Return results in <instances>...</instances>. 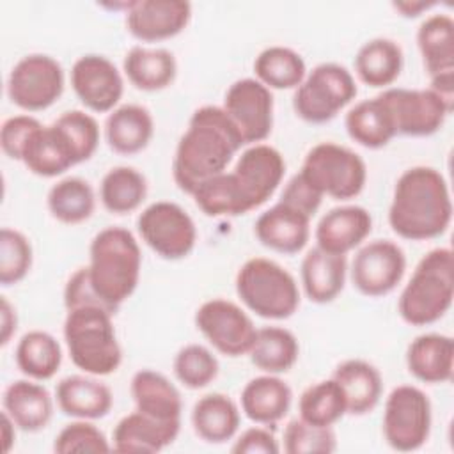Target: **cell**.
<instances>
[{"instance_id": "ee69618b", "label": "cell", "mask_w": 454, "mask_h": 454, "mask_svg": "<svg viewBox=\"0 0 454 454\" xmlns=\"http://www.w3.org/2000/svg\"><path fill=\"white\" fill-rule=\"evenodd\" d=\"M172 369L183 387L190 390H200L216 380L220 364L213 351L206 346L186 344L176 353Z\"/></svg>"}, {"instance_id": "e575fe53", "label": "cell", "mask_w": 454, "mask_h": 454, "mask_svg": "<svg viewBox=\"0 0 454 454\" xmlns=\"http://www.w3.org/2000/svg\"><path fill=\"white\" fill-rule=\"evenodd\" d=\"M417 46L429 78L454 73V20L449 14L427 16L417 28Z\"/></svg>"}, {"instance_id": "c3c4849f", "label": "cell", "mask_w": 454, "mask_h": 454, "mask_svg": "<svg viewBox=\"0 0 454 454\" xmlns=\"http://www.w3.org/2000/svg\"><path fill=\"white\" fill-rule=\"evenodd\" d=\"M41 126V121L34 115L21 114L12 115L4 121L0 128V145L7 158L21 161L23 149L30 138V135Z\"/></svg>"}, {"instance_id": "f546056e", "label": "cell", "mask_w": 454, "mask_h": 454, "mask_svg": "<svg viewBox=\"0 0 454 454\" xmlns=\"http://www.w3.org/2000/svg\"><path fill=\"white\" fill-rule=\"evenodd\" d=\"M122 71L135 89L156 92L174 83L177 60L167 48H147L137 44L126 51Z\"/></svg>"}, {"instance_id": "60d3db41", "label": "cell", "mask_w": 454, "mask_h": 454, "mask_svg": "<svg viewBox=\"0 0 454 454\" xmlns=\"http://www.w3.org/2000/svg\"><path fill=\"white\" fill-rule=\"evenodd\" d=\"M255 78L270 90L296 89L307 76V66L303 57L282 44L264 48L254 60Z\"/></svg>"}, {"instance_id": "836d02e7", "label": "cell", "mask_w": 454, "mask_h": 454, "mask_svg": "<svg viewBox=\"0 0 454 454\" xmlns=\"http://www.w3.org/2000/svg\"><path fill=\"white\" fill-rule=\"evenodd\" d=\"M21 163L41 177H57L74 167L73 154L53 122L48 126L41 124L30 135L21 154Z\"/></svg>"}, {"instance_id": "484cf974", "label": "cell", "mask_w": 454, "mask_h": 454, "mask_svg": "<svg viewBox=\"0 0 454 454\" xmlns=\"http://www.w3.org/2000/svg\"><path fill=\"white\" fill-rule=\"evenodd\" d=\"M348 275V257L330 254L319 247L310 248L300 266L301 287L314 303H330L344 289Z\"/></svg>"}, {"instance_id": "4316f807", "label": "cell", "mask_w": 454, "mask_h": 454, "mask_svg": "<svg viewBox=\"0 0 454 454\" xmlns=\"http://www.w3.org/2000/svg\"><path fill=\"white\" fill-rule=\"evenodd\" d=\"M129 390L138 411L160 422L181 424L183 399L165 374L153 369H140L133 374Z\"/></svg>"}, {"instance_id": "f5cc1de1", "label": "cell", "mask_w": 454, "mask_h": 454, "mask_svg": "<svg viewBox=\"0 0 454 454\" xmlns=\"http://www.w3.org/2000/svg\"><path fill=\"white\" fill-rule=\"evenodd\" d=\"M429 89L452 110L454 108V73H443L429 78Z\"/></svg>"}, {"instance_id": "4fadbf2b", "label": "cell", "mask_w": 454, "mask_h": 454, "mask_svg": "<svg viewBox=\"0 0 454 454\" xmlns=\"http://www.w3.org/2000/svg\"><path fill=\"white\" fill-rule=\"evenodd\" d=\"M406 271L404 250L390 239H372L358 248L349 275L355 289L367 298L392 293Z\"/></svg>"}, {"instance_id": "ac0fdd59", "label": "cell", "mask_w": 454, "mask_h": 454, "mask_svg": "<svg viewBox=\"0 0 454 454\" xmlns=\"http://www.w3.org/2000/svg\"><path fill=\"white\" fill-rule=\"evenodd\" d=\"M192 20L186 0H135L126 12L128 32L142 43H158L181 34Z\"/></svg>"}, {"instance_id": "e0dca14e", "label": "cell", "mask_w": 454, "mask_h": 454, "mask_svg": "<svg viewBox=\"0 0 454 454\" xmlns=\"http://www.w3.org/2000/svg\"><path fill=\"white\" fill-rule=\"evenodd\" d=\"M239 181L254 209L262 206L278 188L286 174V160L270 144H252L238 158L231 170Z\"/></svg>"}, {"instance_id": "7dc6e473", "label": "cell", "mask_w": 454, "mask_h": 454, "mask_svg": "<svg viewBox=\"0 0 454 454\" xmlns=\"http://www.w3.org/2000/svg\"><path fill=\"white\" fill-rule=\"evenodd\" d=\"M53 450L59 454L73 452H110L112 443L105 433L92 424V420L74 419V422L66 424L53 442Z\"/></svg>"}, {"instance_id": "5b68a950", "label": "cell", "mask_w": 454, "mask_h": 454, "mask_svg": "<svg viewBox=\"0 0 454 454\" xmlns=\"http://www.w3.org/2000/svg\"><path fill=\"white\" fill-rule=\"evenodd\" d=\"M114 314L99 305L69 309L64 340L71 362L92 376H108L121 367L122 349L114 328Z\"/></svg>"}, {"instance_id": "2e32d148", "label": "cell", "mask_w": 454, "mask_h": 454, "mask_svg": "<svg viewBox=\"0 0 454 454\" xmlns=\"http://www.w3.org/2000/svg\"><path fill=\"white\" fill-rule=\"evenodd\" d=\"M71 87L85 108L110 114L122 98L124 80L108 57L87 53L78 57L71 67Z\"/></svg>"}, {"instance_id": "83f0119b", "label": "cell", "mask_w": 454, "mask_h": 454, "mask_svg": "<svg viewBox=\"0 0 454 454\" xmlns=\"http://www.w3.org/2000/svg\"><path fill=\"white\" fill-rule=\"evenodd\" d=\"M154 135V119L151 112L135 103L119 105L105 121V140L108 147L124 156L144 151Z\"/></svg>"}, {"instance_id": "52a82bcc", "label": "cell", "mask_w": 454, "mask_h": 454, "mask_svg": "<svg viewBox=\"0 0 454 454\" xmlns=\"http://www.w3.org/2000/svg\"><path fill=\"white\" fill-rule=\"evenodd\" d=\"M301 176L317 190L337 200H349L362 193L367 181V165L353 149L321 142L310 147L303 158Z\"/></svg>"}, {"instance_id": "603a6c76", "label": "cell", "mask_w": 454, "mask_h": 454, "mask_svg": "<svg viewBox=\"0 0 454 454\" xmlns=\"http://www.w3.org/2000/svg\"><path fill=\"white\" fill-rule=\"evenodd\" d=\"M406 367L422 383H449L454 372L452 337L436 332L417 335L406 348Z\"/></svg>"}, {"instance_id": "d4e9b609", "label": "cell", "mask_w": 454, "mask_h": 454, "mask_svg": "<svg viewBox=\"0 0 454 454\" xmlns=\"http://www.w3.org/2000/svg\"><path fill=\"white\" fill-rule=\"evenodd\" d=\"M241 411L259 426L280 422L293 403L291 387L277 374H261L248 380L241 390Z\"/></svg>"}, {"instance_id": "ffe728a7", "label": "cell", "mask_w": 454, "mask_h": 454, "mask_svg": "<svg viewBox=\"0 0 454 454\" xmlns=\"http://www.w3.org/2000/svg\"><path fill=\"white\" fill-rule=\"evenodd\" d=\"M254 232L266 248L293 255L301 252L309 243L310 218L287 204L277 202L257 216Z\"/></svg>"}, {"instance_id": "7a4b0ae2", "label": "cell", "mask_w": 454, "mask_h": 454, "mask_svg": "<svg viewBox=\"0 0 454 454\" xmlns=\"http://www.w3.org/2000/svg\"><path fill=\"white\" fill-rule=\"evenodd\" d=\"M450 220V192L440 170L415 165L397 177L388 206V225L399 238L410 241L440 238Z\"/></svg>"}, {"instance_id": "8992f818", "label": "cell", "mask_w": 454, "mask_h": 454, "mask_svg": "<svg viewBox=\"0 0 454 454\" xmlns=\"http://www.w3.org/2000/svg\"><path fill=\"white\" fill-rule=\"evenodd\" d=\"M236 294L262 319H287L300 307L296 278L268 257H252L241 264L236 273Z\"/></svg>"}, {"instance_id": "f35d334b", "label": "cell", "mask_w": 454, "mask_h": 454, "mask_svg": "<svg viewBox=\"0 0 454 454\" xmlns=\"http://www.w3.org/2000/svg\"><path fill=\"white\" fill-rule=\"evenodd\" d=\"M46 206L55 220L76 225L92 216L96 209V193L87 179L67 176L59 179L48 190Z\"/></svg>"}, {"instance_id": "d590c367", "label": "cell", "mask_w": 454, "mask_h": 454, "mask_svg": "<svg viewBox=\"0 0 454 454\" xmlns=\"http://www.w3.org/2000/svg\"><path fill=\"white\" fill-rule=\"evenodd\" d=\"M248 356L259 371L278 376L294 367L300 344L296 335L284 326H262L257 328Z\"/></svg>"}, {"instance_id": "816d5d0a", "label": "cell", "mask_w": 454, "mask_h": 454, "mask_svg": "<svg viewBox=\"0 0 454 454\" xmlns=\"http://www.w3.org/2000/svg\"><path fill=\"white\" fill-rule=\"evenodd\" d=\"M0 301H2V307H0V326H2L0 344L7 346L11 342V337L16 333L18 316H16V309L9 303V300L5 296H2Z\"/></svg>"}, {"instance_id": "d6a6232c", "label": "cell", "mask_w": 454, "mask_h": 454, "mask_svg": "<svg viewBox=\"0 0 454 454\" xmlns=\"http://www.w3.org/2000/svg\"><path fill=\"white\" fill-rule=\"evenodd\" d=\"M355 73L358 80L372 89L392 85L404 66L403 48L388 37L365 41L355 55Z\"/></svg>"}, {"instance_id": "f1b7e54d", "label": "cell", "mask_w": 454, "mask_h": 454, "mask_svg": "<svg viewBox=\"0 0 454 454\" xmlns=\"http://www.w3.org/2000/svg\"><path fill=\"white\" fill-rule=\"evenodd\" d=\"M332 378L346 395L349 415H367L378 406L383 392V378L371 362L362 358L344 360L333 369Z\"/></svg>"}, {"instance_id": "30bf717a", "label": "cell", "mask_w": 454, "mask_h": 454, "mask_svg": "<svg viewBox=\"0 0 454 454\" xmlns=\"http://www.w3.org/2000/svg\"><path fill=\"white\" fill-rule=\"evenodd\" d=\"M142 241L161 259L179 261L190 255L197 243L193 218L176 202L156 200L137 218Z\"/></svg>"}, {"instance_id": "ab89813d", "label": "cell", "mask_w": 454, "mask_h": 454, "mask_svg": "<svg viewBox=\"0 0 454 454\" xmlns=\"http://www.w3.org/2000/svg\"><path fill=\"white\" fill-rule=\"evenodd\" d=\"M147 197V179L135 167H112L101 179L99 200L112 215L137 211Z\"/></svg>"}, {"instance_id": "9a60e30c", "label": "cell", "mask_w": 454, "mask_h": 454, "mask_svg": "<svg viewBox=\"0 0 454 454\" xmlns=\"http://www.w3.org/2000/svg\"><path fill=\"white\" fill-rule=\"evenodd\" d=\"M222 108L238 126L245 145L264 142L273 129V94L257 78H239L229 85Z\"/></svg>"}, {"instance_id": "8fae6325", "label": "cell", "mask_w": 454, "mask_h": 454, "mask_svg": "<svg viewBox=\"0 0 454 454\" xmlns=\"http://www.w3.org/2000/svg\"><path fill=\"white\" fill-rule=\"evenodd\" d=\"M64 85V69L57 59L46 53H30L12 66L7 96L21 110L41 112L60 99Z\"/></svg>"}, {"instance_id": "74e56055", "label": "cell", "mask_w": 454, "mask_h": 454, "mask_svg": "<svg viewBox=\"0 0 454 454\" xmlns=\"http://www.w3.org/2000/svg\"><path fill=\"white\" fill-rule=\"evenodd\" d=\"M14 360L27 378L46 381L53 378L62 365V348L51 333L30 330L18 340Z\"/></svg>"}, {"instance_id": "4dcf8cb0", "label": "cell", "mask_w": 454, "mask_h": 454, "mask_svg": "<svg viewBox=\"0 0 454 454\" xmlns=\"http://www.w3.org/2000/svg\"><path fill=\"white\" fill-rule=\"evenodd\" d=\"M344 126L349 138L365 149H381L397 137L392 114L380 94L353 105L344 117Z\"/></svg>"}, {"instance_id": "1f68e13d", "label": "cell", "mask_w": 454, "mask_h": 454, "mask_svg": "<svg viewBox=\"0 0 454 454\" xmlns=\"http://www.w3.org/2000/svg\"><path fill=\"white\" fill-rule=\"evenodd\" d=\"M241 415L238 404L222 392L199 397L192 408V426L195 434L207 443H225L239 429Z\"/></svg>"}, {"instance_id": "9c48e42d", "label": "cell", "mask_w": 454, "mask_h": 454, "mask_svg": "<svg viewBox=\"0 0 454 454\" xmlns=\"http://www.w3.org/2000/svg\"><path fill=\"white\" fill-rule=\"evenodd\" d=\"M433 408L427 394L415 385H397L385 401L381 431L390 449L419 450L431 434Z\"/></svg>"}, {"instance_id": "7c38bea8", "label": "cell", "mask_w": 454, "mask_h": 454, "mask_svg": "<svg viewBox=\"0 0 454 454\" xmlns=\"http://www.w3.org/2000/svg\"><path fill=\"white\" fill-rule=\"evenodd\" d=\"M195 326L218 353L231 358L248 355L257 333L252 317L225 298L204 301L195 312Z\"/></svg>"}, {"instance_id": "44dd1931", "label": "cell", "mask_w": 454, "mask_h": 454, "mask_svg": "<svg viewBox=\"0 0 454 454\" xmlns=\"http://www.w3.org/2000/svg\"><path fill=\"white\" fill-rule=\"evenodd\" d=\"M59 410L71 419L98 420L110 413L114 394L110 387L92 374H71L55 387Z\"/></svg>"}, {"instance_id": "f907efd6", "label": "cell", "mask_w": 454, "mask_h": 454, "mask_svg": "<svg viewBox=\"0 0 454 454\" xmlns=\"http://www.w3.org/2000/svg\"><path fill=\"white\" fill-rule=\"evenodd\" d=\"M232 454H277L280 452L278 440L273 431L264 426L245 429L231 447Z\"/></svg>"}, {"instance_id": "7bdbcfd3", "label": "cell", "mask_w": 454, "mask_h": 454, "mask_svg": "<svg viewBox=\"0 0 454 454\" xmlns=\"http://www.w3.org/2000/svg\"><path fill=\"white\" fill-rule=\"evenodd\" d=\"M55 128L66 140L74 165L92 158L99 145V124L83 110H67L53 121Z\"/></svg>"}, {"instance_id": "ba28073f", "label": "cell", "mask_w": 454, "mask_h": 454, "mask_svg": "<svg viewBox=\"0 0 454 454\" xmlns=\"http://www.w3.org/2000/svg\"><path fill=\"white\" fill-rule=\"evenodd\" d=\"M356 92L351 71L337 62H321L294 89L293 110L309 124H325L349 105Z\"/></svg>"}, {"instance_id": "277c9868", "label": "cell", "mask_w": 454, "mask_h": 454, "mask_svg": "<svg viewBox=\"0 0 454 454\" xmlns=\"http://www.w3.org/2000/svg\"><path fill=\"white\" fill-rule=\"evenodd\" d=\"M454 300V254L438 247L422 255L397 300L401 319L411 326L440 321Z\"/></svg>"}, {"instance_id": "b9f144b4", "label": "cell", "mask_w": 454, "mask_h": 454, "mask_svg": "<svg viewBox=\"0 0 454 454\" xmlns=\"http://www.w3.org/2000/svg\"><path fill=\"white\" fill-rule=\"evenodd\" d=\"M300 419L317 427H333L346 413V395L333 380H323L307 387L298 399Z\"/></svg>"}, {"instance_id": "8d00e7d4", "label": "cell", "mask_w": 454, "mask_h": 454, "mask_svg": "<svg viewBox=\"0 0 454 454\" xmlns=\"http://www.w3.org/2000/svg\"><path fill=\"white\" fill-rule=\"evenodd\" d=\"M192 197L197 207L211 218L239 216L254 209L236 176L227 170L200 183Z\"/></svg>"}, {"instance_id": "7402d4cb", "label": "cell", "mask_w": 454, "mask_h": 454, "mask_svg": "<svg viewBox=\"0 0 454 454\" xmlns=\"http://www.w3.org/2000/svg\"><path fill=\"white\" fill-rule=\"evenodd\" d=\"M181 424L160 422L138 410L124 415L112 433V450L122 454H153L172 445Z\"/></svg>"}, {"instance_id": "3957f363", "label": "cell", "mask_w": 454, "mask_h": 454, "mask_svg": "<svg viewBox=\"0 0 454 454\" xmlns=\"http://www.w3.org/2000/svg\"><path fill=\"white\" fill-rule=\"evenodd\" d=\"M142 270V252L131 231L117 225L101 229L90 241L85 266L92 293L115 316L135 293Z\"/></svg>"}, {"instance_id": "d6986e66", "label": "cell", "mask_w": 454, "mask_h": 454, "mask_svg": "<svg viewBox=\"0 0 454 454\" xmlns=\"http://www.w3.org/2000/svg\"><path fill=\"white\" fill-rule=\"evenodd\" d=\"M372 231L371 213L356 204H344L326 211L314 231L316 247L348 255V252L360 247Z\"/></svg>"}, {"instance_id": "bcb514c9", "label": "cell", "mask_w": 454, "mask_h": 454, "mask_svg": "<svg viewBox=\"0 0 454 454\" xmlns=\"http://www.w3.org/2000/svg\"><path fill=\"white\" fill-rule=\"evenodd\" d=\"M282 447L287 454H330L337 450V436L333 427H317L293 419L284 429Z\"/></svg>"}, {"instance_id": "f6af8a7d", "label": "cell", "mask_w": 454, "mask_h": 454, "mask_svg": "<svg viewBox=\"0 0 454 454\" xmlns=\"http://www.w3.org/2000/svg\"><path fill=\"white\" fill-rule=\"evenodd\" d=\"M30 239L11 227L0 231V284L4 287L21 282L32 268Z\"/></svg>"}, {"instance_id": "681fc988", "label": "cell", "mask_w": 454, "mask_h": 454, "mask_svg": "<svg viewBox=\"0 0 454 454\" xmlns=\"http://www.w3.org/2000/svg\"><path fill=\"white\" fill-rule=\"evenodd\" d=\"M278 202L287 204L289 207L307 215L312 218L323 202V193L317 192L303 176L301 172H296L284 186Z\"/></svg>"}, {"instance_id": "5bb4252c", "label": "cell", "mask_w": 454, "mask_h": 454, "mask_svg": "<svg viewBox=\"0 0 454 454\" xmlns=\"http://www.w3.org/2000/svg\"><path fill=\"white\" fill-rule=\"evenodd\" d=\"M387 103L397 135L431 137L442 129L452 112L431 89H385L381 94Z\"/></svg>"}, {"instance_id": "11a10c76", "label": "cell", "mask_w": 454, "mask_h": 454, "mask_svg": "<svg viewBox=\"0 0 454 454\" xmlns=\"http://www.w3.org/2000/svg\"><path fill=\"white\" fill-rule=\"evenodd\" d=\"M16 429L18 427L12 422V419L5 411H2V440H4V452L5 454L12 449L14 442H16Z\"/></svg>"}, {"instance_id": "db71d44e", "label": "cell", "mask_w": 454, "mask_h": 454, "mask_svg": "<svg viewBox=\"0 0 454 454\" xmlns=\"http://www.w3.org/2000/svg\"><path fill=\"white\" fill-rule=\"evenodd\" d=\"M436 2H424V0H404V2H392V7L401 12V16L404 18H417L420 16L424 11L434 7Z\"/></svg>"}, {"instance_id": "6da1fadb", "label": "cell", "mask_w": 454, "mask_h": 454, "mask_svg": "<svg viewBox=\"0 0 454 454\" xmlns=\"http://www.w3.org/2000/svg\"><path fill=\"white\" fill-rule=\"evenodd\" d=\"M243 145L245 140L238 126L222 106L197 108L174 153V183L181 192L192 195L200 183L225 172Z\"/></svg>"}, {"instance_id": "cb8c5ba5", "label": "cell", "mask_w": 454, "mask_h": 454, "mask_svg": "<svg viewBox=\"0 0 454 454\" xmlns=\"http://www.w3.org/2000/svg\"><path fill=\"white\" fill-rule=\"evenodd\" d=\"M4 411L25 433L43 431L53 417V397L37 380H16L2 395Z\"/></svg>"}]
</instances>
